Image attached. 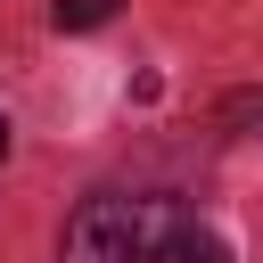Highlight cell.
<instances>
[{"instance_id": "cell-1", "label": "cell", "mask_w": 263, "mask_h": 263, "mask_svg": "<svg viewBox=\"0 0 263 263\" xmlns=\"http://www.w3.org/2000/svg\"><path fill=\"white\" fill-rule=\"evenodd\" d=\"M173 238V197H82L66 222V263H164Z\"/></svg>"}, {"instance_id": "cell-4", "label": "cell", "mask_w": 263, "mask_h": 263, "mask_svg": "<svg viewBox=\"0 0 263 263\" xmlns=\"http://www.w3.org/2000/svg\"><path fill=\"white\" fill-rule=\"evenodd\" d=\"M0 156H8V115H0Z\"/></svg>"}, {"instance_id": "cell-3", "label": "cell", "mask_w": 263, "mask_h": 263, "mask_svg": "<svg viewBox=\"0 0 263 263\" xmlns=\"http://www.w3.org/2000/svg\"><path fill=\"white\" fill-rule=\"evenodd\" d=\"M173 255H181V263H230V247H222L214 230H189V222H181V238H173Z\"/></svg>"}, {"instance_id": "cell-2", "label": "cell", "mask_w": 263, "mask_h": 263, "mask_svg": "<svg viewBox=\"0 0 263 263\" xmlns=\"http://www.w3.org/2000/svg\"><path fill=\"white\" fill-rule=\"evenodd\" d=\"M107 16H115V0H58V33H90Z\"/></svg>"}]
</instances>
